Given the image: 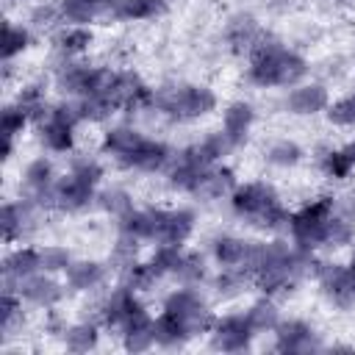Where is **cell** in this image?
Masks as SVG:
<instances>
[{"mask_svg":"<svg viewBox=\"0 0 355 355\" xmlns=\"http://www.w3.org/2000/svg\"><path fill=\"white\" fill-rule=\"evenodd\" d=\"M255 58H252V80L263 86H280V83H294L305 75V61L277 44H255Z\"/></svg>","mask_w":355,"mask_h":355,"instance_id":"1","label":"cell"},{"mask_svg":"<svg viewBox=\"0 0 355 355\" xmlns=\"http://www.w3.org/2000/svg\"><path fill=\"white\" fill-rule=\"evenodd\" d=\"M233 208L239 214H244L247 219H252V225H258V227H283L288 222V214L280 208L275 191L263 183L239 189L233 194Z\"/></svg>","mask_w":355,"mask_h":355,"instance_id":"2","label":"cell"},{"mask_svg":"<svg viewBox=\"0 0 355 355\" xmlns=\"http://www.w3.org/2000/svg\"><path fill=\"white\" fill-rule=\"evenodd\" d=\"M155 103L169 116L191 119V116L208 114L214 108V94L208 89H197V86H166L155 94Z\"/></svg>","mask_w":355,"mask_h":355,"instance_id":"3","label":"cell"},{"mask_svg":"<svg viewBox=\"0 0 355 355\" xmlns=\"http://www.w3.org/2000/svg\"><path fill=\"white\" fill-rule=\"evenodd\" d=\"M330 216H333V200H330V197H322L319 202L308 205L305 211H300V214L291 219L294 239H297L302 247L322 244V239H324V227H327Z\"/></svg>","mask_w":355,"mask_h":355,"instance_id":"4","label":"cell"},{"mask_svg":"<svg viewBox=\"0 0 355 355\" xmlns=\"http://www.w3.org/2000/svg\"><path fill=\"white\" fill-rule=\"evenodd\" d=\"M100 178V166L97 164H80L67 180H61L53 191V200L61 208H80L89 197H92V186Z\"/></svg>","mask_w":355,"mask_h":355,"instance_id":"5","label":"cell"},{"mask_svg":"<svg viewBox=\"0 0 355 355\" xmlns=\"http://www.w3.org/2000/svg\"><path fill=\"white\" fill-rule=\"evenodd\" d=\"M191 230L189 211H150V239L161 244H180Z\"/></svg>","mask_w":355,"mask_h":355,"instance_id":"6","label":"cell"},{"mask_svg":"<svg viewBox=\"0 0 355 355\" xmlns=\"http://www.w3.org/2000/svg\"><path fill=\"white\" fill-rule=\"evenodd\" d=\"M166 311L175 313V316L186 324L189 336H194V333H200V330H205V327L211 324L208 308H205L191 291H178V294H172L169 302H166Z\"/></svg>","mask_w":355,"mask_h":355,"instance_id":"7","label":"cell"},{"mask_svg":"<svg viewBox=\"0 0 355 355\" xmlns=\"http://www.w3.org/2000/svg\"><path fill=\"white\" fill-rule=\"evenodd\" d=\"M80 119L78 105H61L58 111H53L50 122L42 128V139L47 147L53 150H69L72 147V125Z\"/></svg>","mask_w":355,"mask_h":355,"instance_id":"8","label":"cell"},{"mask_svg":"<svg viewBox=\"0 0 355 355\" xmlns=\"http://www.w3.org/2000/svg\"><path fill=\"white\" fill-rule=\"evenodd\" d=\"M122 164H128V166H139V169H158L166 158H169V150L164 147V144H158V141H150V139H144V136H139L136 139V144H130L122 155H116Z\"/></svg>","mask_w":355,"mask_h":355,"instance_id":"9","label":"cell"},{"mask_svg":"<svg viewBox=\"0 0 355 355\" xmlns=\"http://www.w3.org/2000/svg\"><path fill=\"white\" fill-rule=\"evenodd\" d=\"M250 336H252L250 319L230 316V319H225V322L216 324L214 347H216V349H225V352H236V349H244V347H247Z\"/></svg>","mask_w":355,"mask_h":355,"instance_id":"10","label":"cell"},{"mask_svg":"<svg viewBox=\"0 0 355 355\" xmlns=\"http://www.w3.org/2000/svg\"><path fill=\"white\" fill-rule=\"evenodd\" d=\"M277 349H283V352H308V349H313L311 327L302 324V322L280 324V333H277Z\"/></svg>","mask_w":355,"mask_h":355,"instance_id":"11","label":"cell"},{"mask_svg":"<svg viewBox=\"0 0 355 355\" xmlns=\"http://www.w3.org/2000/svg\"><path fill=\"white\" fill-rule=\"evenodd\" d=\"M230 186H233L230 169H202V175L197 178V183H194L191 191L200 194V197H219V194H225Z\"/></svg>","mask_w":355,"mask_h":355,"instance_id":"12","label":"cell"},{"mask_svg":"<svg viewBox=\"0 0 355 355\" xmlns=\"http://www.w3.org/2000/svg\"><path fill=\"white\" fill-rule=\"evenodd\" d=\"M19 288H22V294L28 300H33L39 305H50V302H55L61 297V288L47 277H33V275L19 277Z\"/></svg>","mask_w":355,"mask_h":355,"instance_id":"13","label":"cell"},{"mask_svg":"<svg viewBox=\"0 0 355 355\" xmlns=\"http://www.w3.org/2000/svg\"><path fill=\"white\" fill-rule=\"evenodd\" d=\"M324 103H327V92L322 86H305L288 97V108L297 114H313V111L324 108Z\"/></svg>","mask_w":355,"mask_h":355,"instance_id":"14","label":"cell"},{"mask_svg":"<svg viewBox=\"0 0 355 355\" xmlns=\"http://www.w3.org/2000/svg\"><path fill=\"white\" fill-rule=\"evenodd\" d=\"M39 266H42V255H39V252H33V250H19V252H14L11 258H6L3 272H6V277H28V275H33Z\"/></svg>","mask_w":355,"mask_h":355,"instance_id":"15","label":"cell"},{"mask_svg":"<svg viewBox=\"0 0 355 355\" xmlns=\"http://www.w3.org/2000/svg\"><path fill=\"white\" fill-rule=\"evenodd\" d=\"M153 333H155V341H161V344H178V341H183L189 336L186 324L169 311H164V316L153 324Z\"/></svg>","mask_w":355,"mask_h":355,"instance_id":"16","label":"cell"},{"mask_svg":"<svg viewBox=\"0 0 355 355\" xmlns=\"http://www.w3.org/2000/svg\"><path fill=\"white\" fill-rule=\"evenodd\" d=\"M250 119H252L250 105H241V103H239V105H230V111L225 114V136L230 139V144H236V141L244 136Z\"/></svg>","mask_w":355,"mask_h":355,"instance_id":"17","label":"cell"},{"mask_svg":"<svg viewBox=\"0 0 355 355\" xmlns=\"http://www.w3.org/2000/svg\"><path fill=\"white\" fill-rule=\"evenodd\" d=\"M116 0H64V14L75 22H83V19H92L94 14H100L103 8L114 6Z\"/></svg>","mask_w":355,"mask_h":355,"instance_id":"18","label":"cell"},{"mask_svg":"<svg viewBox=\"0 0 355 355\" xmlns=\"http://www.w3.org/2000/svg\"><path fill=\"white\" fill-rule=\"evenodd\" d=\"M164 11V0H122L116 6V17L122 19H141Z\"/></svg>","mask_w":355,"mask_h":355,"instance_id":"19","label":"cell"},{"mask_svg":"<svg viewBox=\"0 0 355 355\" xmlns=\"http://www.w3.org/2000/svg\"><path fill=\"white\" fill-rule=\"evenodd\" d=\"M352 166H355V144H349V147H344L338 153H330L324 158V172L333 175V178H344Z\"/></svg>","mask_w":355,"mask_h":355,"instance_id":"20","label":"cell"},{"mask_svg":"<svg viewBox=\"0 0 355 355\" xmlns=\"http://www.w3.org/2000/svg\"><path fill=\"white\" fill-rule=\"evenodd\" d=\"M103 277V269L97 263H75L69 266V283L75 288H89Z\"/></svg>","mask_w":355,"mask_h":355,"instance_id":"21","label":"cell"},{"mask_svg":"<svg viewBox=\"0 0 355 355\" xmlns=\"http://www.w3.org/2000/svg\"><path fill=\"white\" fill-rule=\"evenodd\" d=\"M247 319H250L252 330H266V327H275L277 313H275V308L269 302H258V305H252V311L247 313Z\"/></svg>","mask_w":355,"mask_h":355,"instance_id":"22","label":"cell"},{"mask_svg":"<svg viewBox=\"0 0 355 355\" xmlns=\"http://www.w3.org/2000/svg\"><path fill=\"white\" fill-rule=\"evenodd\" d=\"M172 272L183 280H197V277H202V261L197 255H180Z\"/></svg>","mask_w":355,"mask_h":355,"instance_id":"23","label":"cell"},{"mask_svg":"<svg viewBox=\"0 0 355 355\" xmlns=\"http://www.w3.org/2000/svg\"><path fill=\"white\" fill-rule=\"evenodd\" d=\"M28 42V33L22 28H14V25H6V33H3V55L11 58L17 50H22Z\"/></svg>","mask_w":355,"mask_h":355,"instance_id":"24","label":"cell"},{"mask_svg":"<svg viewBox=\"0 0 355 355\" xmlns=\"http://www.w3.org/2000/svg\"><path fill=\"white\" fill-rule=\"evenodd\" d=\"M67 344H69V349H75V352H83V349H89L92 344H94V327H72L69 333H67Z\"/></svg>","mask_w":355,"mask_h":355,"instance_id":"25","label":"cell"},{"mask_svg":"<svg viewBox=\"0 0 355 355\" xmlns=\"http://www.w3.org/2000/svg\"><path fill=\"white\" fill-rule=\"evenodd\" d=\"M330 119L338 122V125H355V94H349L341 103H336L330 108Z\"/></svg>","mask_w":355,"mask_h":355,"instance_id":"26","label":"cell"},{"mask_svg":"<svg viewBox=\"0 0 355 355\" xmlns=\"http://www.w3.org/2000/svg\"><path fill=\"white\" fill-rule=\"evenodd\" d=\"M61 47L67 50V53H75V50H83L89 42H92V36H89V31H80V28H75V31H67L61 39Z\"/></svg>","mask_w":355,"mask_h":355,"instance_id":"27","label":"cell"},{"mask_svg":"<svg viewBox=\"0 0 355 355\" xmlns=\"http://www.w3.org/2000/svg\"><path fill=\"white\" fill-rule=\"evenodd\" d=\"M47 180H50V166H47L44 161H36V164L28 169V183H31L33 189H44Z\"/></svg>","mask_w":355,"mask_h":355,"instance_id":"28","label":"cell"},{"mask_svg":"<svg viewBox=\"0 0 355 355\" xmlns=\"http://www.w3.org/2000/svg\"><path fill=\"white\" fill-rule=\"evenodd\" d=\"M17 225H22L19 211H17L14 205H6V208H3V236H6V239H14Z\"/></svg>","mask_w":355,"mask_h":355,"instance_id":"29","label":"cell"},{"mask_svg":"<svg viewBox=\"0 0 355 355\" xmlns=\"http://www.w3.org/2000/svg\"><path fill=\"white\" fill-rule=\"evenodd\" d=\"M297 158H300V150L294 144H277L272 150V161H277V164H294Z\"/></svg>","mask_w":355,"mask_h":355,"instance_id":"30","label":"cell"},{"mask_svg":"<svg viewBox=\"0 0 355 355\" xmlns=\"http://www.w3.org/2000/svg\"><path fill=\"white\" fill-rule=\"evenodd\" d=\"M42 266L44 269H67V252L64 250H47V252H42Z\"/></svg>","mask_w":355,"mask_h":355,"instance_id":"31","label":"cell"},{"mask_svg":"<svg viewBox=\"0 0 355 355\" xmlns=\"http://www.w3.org/2000/svg\"><path fill=\"white\" fill-rule=\"evenodd\" d=\"M103 205L108 208V211H130V202H128V197L122 194V191H114V194H105L103 197Z\"/></svg>","mask_w":355,"mask_h":355,"instance_id":"32","label":"cell"},{"mask_svg":"<svg viewBox=\"0 0 355 355\" xmlns=\"http://www.w3.org/2000/svg\"><path fill=\"white\" fill-rule=\"evenodd\" d=\"M347 275H349V286H352V291H355V263L347 269Z\"/></svg>","mask_w":355,"mask_h":355,"instance_id":"33","label":"cell"},{"mask_svg":"<svg viewBox=\"0 0 355 355\" xmlns=\"http://www.w3.org/2000/svg\"><path fill=\"white\" fill-rule=\"evenodd\" d=\"M352 263H355V261H352Z\"/></svg>","mask_w":355,"mask_h":355,"instance_id":"34","label":"cell"}]
</instances>
